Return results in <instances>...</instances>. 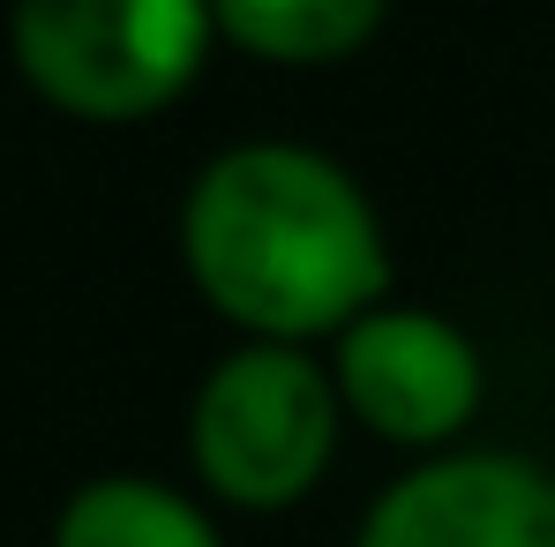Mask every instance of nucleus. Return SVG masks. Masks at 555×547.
<instances>
[{
	"label": "nucleus",
	"mask_w": 555,
	"mask_h": 547,
	"mask_svg": "<svg viewBox=\"0 0 555 547\" xmlns=\"http://www.w3.org/2000/svg\"><path fill=\"white\" fill-rule=\"evenodd\" d=\"M181 256L210 308L263 346L353 330L390 285L369 195L293 143H241L203 166L181 210Z\"/></svg>",
	"instance_id": "nucleus-1"
},
{
	"label": "nucleus",
	"mask_w": 555,
	"mask_h": 547,
	"mask_svg": "<svg viewBox=\"0 0 555 547\" xmlns=\"http://www.w3.org/2000/svg\"><path fill=\"white\" fill-rule=\"evenodd\" d=\"M210 0H15L8 45L30 91L76 120H143L195 83Z\"/></svg>",
	"instance_id": "nucleus-2"
},
{
	"label": "nucleus",
	"mask_w": 555,
	"mask_h": 547,
	"mask_svg": "<svg viewBox=\"0 0 555 547\" xmlns=\"http://www.w3.org/2000/svg\"><path fill=\"white\" fill-rule=\"evenodd\" d=\"M338 443V390L300 346H248L210 367L195 413H188V451L195 472L241 503V510H285L308 495Z\"/></svg>",
	"instance_id": "nucleus-3"
},
{
	"label": "nucleus",
	"mask_w": 555,
	"mask_h": 547,
	"mask_svg": "<svg viewBox=\"0 0 555 547\" xmlns=\"http://www.w3.org/2000/svg\"><path fill=\"white\" fill-rule=\"evenodd\" d=\"M338 398L390 443H443L480 405V353L443 315L369 308L338 338Z\"/></svg>",
	"instance_id": "nucleus-4"
},
{
	"label": "nucleus",
	"mask_w": 555,
	"mask_h": 547,
	"mask_svg": "<svg viewBox=\"0 0 555 547\" xmlns=\"http://www.w3.org/2000/svg\"><path fill=\"white\" fill-rule=\"evenodd\" d=\"M361 547H555V480L526 457H443L375 503Z\"/></svg>",
	"instance_id": "nucleus-5"
},
{
	"label": "nucleus",
	"mask_w": 555,
	"mask_h": 547,
	"mask_svg": "<svg viewBox=\"0 0 555 547\" xmlns=\"http://www.w3.org/2000/svg\"><path fill=\"white\" fill-rule=\"evenodd\" d=\"M210 15L233 45L263 53L278 68H315L369 45L383 0H210Z\"/></svg>",
	"instance_id": "nucleus-6"
},
{
	"label": "nucleus",
	"mask_w": 555,
	"mask_h": 547,
	"mask_svg": "<svg viewBox=\"0 0 555 547\" xmlns=\"http://www.w3.org/2000/svg\"><path fill=\"white\" fill-rule=\"evenodd\" d=\"M53 547H218V533L188 495L158 480H91L61 510Z\"/></svg>",
	"instance_id": "nucleus-7"
}]
</instances>
